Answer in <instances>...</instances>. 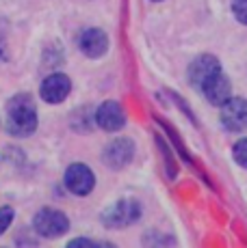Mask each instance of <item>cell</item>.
Masks as SVG:
<instances>
[{"mask_svg":"<svg viewBox=\"0 0 247 248\" xmlns=\"http://www.w3.org/2000/svg\"><path fill=\"white\" fill-rule=\"evenodd\" d=\"M232 155H234L236 164L243 166V169H247V138H243V140L236 142L234 149H232Z\"/></svg>","mask_w":247,"mask_h":248,"instance_id":"12","label":"cell"},{"mask_svg":"<svg viewBox=\"0 0 247 248\" xmlns=\"http://www.w3.org/2000/svg\"><path fill=\"white\" fill-rule=\"evenodd\" d=\"M11 222H13V209L11 207H0V235L7 231Z\"/></svg>","mask_w":247,"mask_h":248,"instance_id":"14","label":"cell"},{"mask_svg":"<svg viewBox=\"0 0 247 248\" xmlns=\"http://www.w3.org/2000/svg\"><path fill=\"white\" fill-rule=\"evenodd\" d=\"M70 248H80V246H102L100 242H93V240H85V237H78V240H72L68 244Z\"/></svg>","mask_w":247,"mask_h":248,"instance_id":"15","label":"cell"},{"mask_svg":"<svg viewBox=\"0 0 247 248\" xmlns=\"http://www.w3.org/2000/svg\"><path fill=\"white\" fill-rule=\"evenodd\" d=\"M221 123L226 130L241 132L247 127V102L241 97H230L221 104Z\"/></svg>","mask_w":247,"mask_h":248,"instance_id":"5","label":"cell"},{"mask_svg":"<svg viewBox=\"0 0 247 248\" xmlns=\"http://www.w3.org/2000/svg\"><path fill=\"white\" fill-rule=\"evenodd\" d=\"M78 46L89 59H98V56H102L108 50V37L100 28H89V31H85L80 35Z\"/></svg>","mask_w":247,"mask_h":248,"instance_id":"11","label":"cell"},{"mask_svg":"<svg viewBox=\"0 0 247 248\" xmlns=\"http://www.w3.org/2000/svg\"><path fill=\"white\" fill-rule=\"evenodd\" d=\"M232 11L241 24H247V0H232Z\"/></svg>","mask_w":247,"mask_h":248,"instance_id":"13","label":"cell"},{"mask_svg":"<svg viewBox=\"0 0 247 248\" xmlns=\"http://www.w3.org/2000/svg\"><path fill=\"white\" fill-rule=\"evenodd\" d=\"M139 216H141V205L137 201H130V199H124V201H117L115 205H111L102 214V222L111 229H122L137 222Z\"/></svg>","mask_w":247,"mask_h":248,"instance_id":"3","label":"cell"},{"mask_svg":"<svg viewBox=\"0 0 247 248\" xmlns=\"http://www.w3.org/2000/svg\"><path fill=\"white\" fill-rule=\"evenodd\" d=\"M96 186V177H93L91 169L85 164H72L65 170V188L76 197H87Z\"/></svg>","mask_w":247,"mask_h":248,"instance_id":"4","label":"cell"},{"mask_svg":"<svg viewBox=\"0 0 247 248\" xmlns=\"http://www.w3.org/2000/svg\"><path fill=\"white\" fill-rule=\"evenodd\" d=\"M219 61L215 59V56L211 54H204V56H197L195 61L191 63V67H189V80H191L193 87L202 89V84L206 82L208 78H211L215 71H219Z\"/></svg>","mask_w":247,"mask_h":248,"instance_id":"10","label":"cell"},{"mask_svg":"<svg viewBox=\"0 0 247 248\" xmlns=\"http://www.w3.org/2000/svg\"><path fill=\"white\" fill-rule=\"evenodd\" d=\"M72 91V82L65 74H50L48 78L41 82L39 87V95L44 102L48 104H61Z\"/></svg>","mask_w":247,"mask_h":248,"instance_id":"6","label":"cell"},{"mask_svg":"<svg viewBox=\"0 0 247 248\" xmlns=\"http://www.w3.org/2000/svg\"><path fill=\"white\" fill-rule=\"evenodd\" d=\"M33 229H35L41 237L54 240V237H61L63 233H68L70 220L63 212H59V209L44 207L35 214V218H33Z\"/></svg>","mask_w":247,"mask_h":248,"instance_id":"2","label":"cell"},{"mask_svg":"<svg viewBox=\"0 0 247 248\" xmlns=\"http://www.w3.org/2000/svg\"><path fill=\"white\" fill-rule=\"evenodd\" d=\"M202 91H204V95H206L208 102L217 104V106H221L226 99L232 97V84H230L228 76L223 74L221 69L215 71V74L202 84Z\"/></svg>","mask_w":247,"mask_h":248,"instance_id":"8","label":"cell"},{"mask_svg":"<svg viewBox=\"0 0 247 248\" xmlns=\"http://www.w3.org/2000/svg\"><path fill=\"white\" fill-rule=\"evenodd\" d=\"M96 123L106 132H117L126 123V114L124 108L117 102H104L96 110Z\"/></svg>","mask_w":247,"mask_h":248,"instance_id":"9","label":"cell"},{"mask_svg":"<svg viewBox=\"0 0 247 248\" xmlns=\"http://www.w3.org/2000/svg\"><path fill=\"white\" fill-rule=\"evenodd\" d=\"M7 130L13 136H31L37 130V110L28 95H18L9 102Z\"/></svg>","mask_w":247,"mask_h":248,"instance_id":"1","label":"cell"},{"mask_svg":"<svg viewBox=\"0 0 247 248\" xmlns=\"http://www.w3.org/2000/svg\"><path fill=\"white\" fill-rule=\"evenodd\" d=\"M132 155H135V145H132V140H128V138H117L111 145H106V149H104V154H102V160H104V164L111 166V169H124V166L132 160Z\"/></svg>","mask_w":247,"mask_h":248,"instance_id":"7","label":"cell"}]
</instances>
